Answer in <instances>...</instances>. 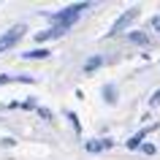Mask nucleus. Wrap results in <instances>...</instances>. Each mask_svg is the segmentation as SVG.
Instances as JSON below:
<instances>
[{
  "mask_svg": "<svg viewBox=\"0 0 160 160\" xmlns=\"http://www.w3.org/2000/svg\"><path fill=\"white\" fill-rule=\"evenodd\" d=\"M22 33H25V27H22V25H19V27H11L8 33H6L3 38H0V52L11 49V46H14V43H17L19 38H22Z\"/></svg>",
  "mask_w": 160,
  "mask_h": 160,
  "instance_id": "nucleus-1",
  "label": "nucleus"
},
{
  "mask_svg": "<svg viewBox=\"0 0 160 160\" xmlns=\"http://www.w3.org/2000/svg\"><path fill=\"white\" fill-rule=\"evenodd\" d=\"M136 17H138V8H128L125 14H122L117 22H114V27H111V35H117L119 30H125V25H128V22H133Z\"/></svg>",
  "mask_w": 160,
  "mask_h": 160,
  "instance_id": "nucleus-2",
  "label": "nucleus"
},
{
  "mask_svg": "<svg viewBox=\"0 0 160 160\" xmlns=\"http://www.w3.org/2000/svg\"><path fill=\"white\" fill-rule=\"evenodd\" d=\"M49 57V52L46 49H35V52H25V60H43Z\"/></svg>",
  "mask_w": 160,
  "mask_h": 160,
  "instance_id": "nucleus-3",
  "label": "nucleus"
},
{
  "mask_svg": "<svg viewBox=\"0 0 160 160\" xmlns=\"http://www.w3.org/2000/svg\"><path fill=\"white\" fill-rule=\"evenodd\" d=\"M101 62H103V57H90V60H87V62H84V71H87V73H90V71H95V68L101 65Z\"/></svg>",
  "mask_w": 160,
  "mask_h": 160,
  "instance_id": "nucleus-4",
  "label": "nucleus"
},
{
  "mask_svg": "<svg viewBox=\"0 0 160 160\" xmlns=\"http://www.w3.org/2000/svg\"><path fill=\"white\" fill-rule=\"evenodd\" d=\"M109 144L111 141H90V144H87V149H90V152H101V149H106Z\"/></svg>",
  "mask_w": 160,
  "mask_h": 160,
  "instance_id": "nucleus-5",
  "label": "nucleus"
},
{
  "mask_svg": "<svg viewBox=\"0 0 160 160\" xmlns=\"http://www.w3.org/2000/svg\"><path fill=\"white\" fill-rule=\"evenodd\" d=\"M147 130H149V128H147ZM147 130H141V133H136L133 138H130V141H128V147H130V149H136V147H138V144H141V138H144V133H147Z\"/></svg>",
  "mask_w": 160,
  "mask_h": 160,
  "instance_id": "nucleus-6",
  "label": "nucleus"
},
{
  "mask_svg": "<svg viewBox=\"0 0 160 160\" xmlns=\"http://www.w3.org/2000/svg\"><path fill=\"white\" fill-rule=\"evenodd\" d=\"M130 41H136V43H147L149 38H147L144 33H130Z\"/></svg>",
  "mask_w": 160,
  "mask_h": 160,
  "instance_id": "nucleus-7",
  "label": "nucleus"
},
{
  "mask_svg": "<svg viewBox=\"0 0 160 160\" xmlns=\"http://www.w3.org/2000/svg\"><path fill=\"white\" fill-rule=\"evenodd\" d=\"M103 95H106V101H109V103H114V87H103Z\"/></svg>",
  "mask_w": 160,
  "mask_h": 160,
  "instance_id": "nucleus-8",
  "label": "nucleus"
},
{
  "mask_svg": "<svg viewBox=\"0 0 160 160\" xmlns=\"http://www.w3.org/2000/svg\"><path fill=\"white\" fill-rule=\"evenodd\" d=\"M152 27H155V30H160V17H155V19H152Z\"/></svg>",
  "mask_w": 160,
  "mask_h": 160,
  "instance_id": "nucleus-9",
  "label": "nucleus"
},
{
  "mask_svg": "<svg viewBox=\"0 0 160 160\" xmlns=\"http://www.w3.org/2000/svg\"><path fill=\"white\" fill-rule=\"evenodd\" d=\"M155 103H160V90L155 92V98H152V106H155Z\"/></svg>",
  "mask_w": 160,
  "mask_h": 160,
  "instance_id": "nucleus-10",
  "label": "nucleus"
}]
</instances>
